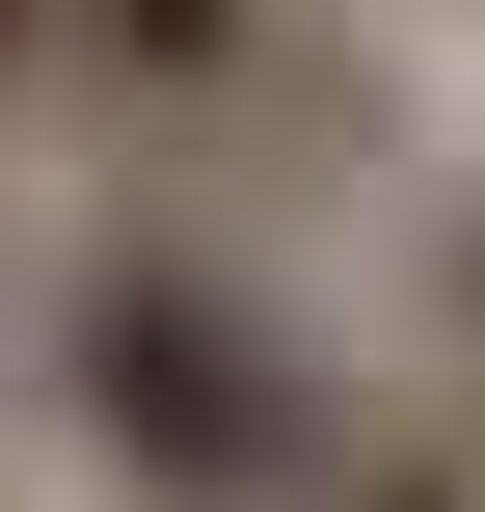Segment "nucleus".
<instances>
[{"label":"nucleus","instance_id":"f257e3e1","mask_svg":"<svg viewBox=\"0 0 485 512\" xmlns=\"http://www.w3.org/2000/svg\"><path fill=\"white\" fill-rule=\"evenodd\" d=\"M54 405H81L162 512H297V486H324V378H297L270 297L189 270V243H108V270L54 297Z\"/></svg>","mask_w":485,"mask_h":512},{"label":"nucleus","instance_id":"f03ea898","mask_svg":"<svg viewBox=\"0 0 485 512\" xmlns=\"http://www.w3.org/2000/svg\"><path fill=\"white\" fill-rule=\"evenodd\" d=\"M54 81H108V108H216V81H270V0H54Z\"/></svg>","mask_w":485,"mask_h":512},{"label":"nucleus","instance_id":"39448f33","mask_svg":"<svg viewBox=\"0 0 485 512\" xmlns=\"http://www.w3.org/2000/svg\"><path fill=\"white\" fill-rule=\"evenodd\" d=\"M459 297H485V243H459Z\"/></svg>","mask_w":485,"mask_h":512},{"label":"nucleus","instance_id":"7ed1b4c3","mask_svg":"<svg viewBox=\"0 0 485 512\" xmlns=\"http://www.w3.org/2000/svg\"><path fill=\"white\" fill-rule=\"evenodd\" d=\"M324 512H459V486H432V459H351V486H324Z\"/></svg>","mask_w":485,"mask_h":512},{"label":"nucleus","instance_id":"20e7f679","mask_svg":"<svg viewBox=\"0 0 485 512\" xmlns=\"http://www.w3.org/2000/svg\"><path fill=\"white\" fill-rule=\"evenodd\" d=\"M27 81H54V0H0V108H27Z\"/></svg>","mask_w":485,"mask_h":512}]
</instances>
